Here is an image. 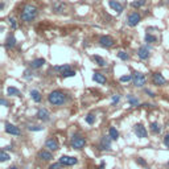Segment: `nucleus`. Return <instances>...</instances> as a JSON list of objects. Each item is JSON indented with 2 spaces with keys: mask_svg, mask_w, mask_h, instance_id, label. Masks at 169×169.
Here are the masks:
<instances>
[{
  "mask_svg": "<svg viewBox=\"0 0 169 169\" xmlns=\"http://www.w3.org/2000/svg\"><path fill=\"white\" fill-rule=\"evenodd\" d=\"M93 81L97 82V83H99V85H106V83H107L106 75H104L103 73H100V72H94V74H93Z\"/></svg>",
  "mask_w": 169,
  "mask_h": 169,
  "instance_id": "nucleus-15",
  "label": "nucleus"
},
{
  "mask_svg": "<svg viewBox=\"0 0 169 169\" xmlns=\"http://www.w3.org/2000/svg\"><path fill=\"white\" fill-rule=\"evenodd\" d=\"M141 20V15L139 12H131L130 15H128V19H127V24L130 27H136L137 24L140 23Z\"/></svg>",
  "mask_w": 169,
  "mask_h": 169,
  "instance_id": "nucleus-10",
  "label": "nucleus"
},
{
  "mask_svg": "<svg viewBox=\"0 0 169 169\" xmlns=\"http://www.w3.org/2000/svg\"><path fill=\"white\" fill-rule=\"evenodd\" d=\"M32 77H33V73H32V69H27L25 72H24V78L25 79H32Z\"/></svg>",
  "mask_w": 169,
  "mask_h": 169,
  "instance_id": "nucleus-38",
  "label": "nucleus"
},
{
  "mask_svg": "<svg viewBox=\"0 0 169 169\" xmlns=\"http://www.w3.org/2000/svg\"><path fill=\"white\" fill-rule=\"evenodd\" d=\"M144 40H145L147 44H155V42L157 41V37H156V36H153V35H151L149 32H147V33H145V37H144Z\"/></svg>",
  "mask_w": 169,
  "mask_h": 169,
  "instance_id": "nucleus-28",
  "label": "nucleus"
},
{
  "mask_svg": "<svg viewBox=\"0 0 169 169\" xmlns=\"http://www.w3.org/2000/svg\"><path fill=\"white\" fill-rule=\"evenodd\" d=\"M108 5L116 12V13H122L123 12V5L119 1H116V0H108Z\"/></svg>",
  "mask_w": 169,
  "mask_h": 169,
  "instance_id": "nucleus-18",
  "label": "nucleus"
},
{
  "mask_svg": "<svg viewBox=\"0 0 169 169\" xmlns=\"http://www.w3.org/2000/svg\"><path fill=\"white\" fill-rule=\"evenodd\" d=\"M132 83H134L135 87H139V89H143L144 86L147 85V78L143 73L140 72H134L132 73Z\"/></svg>",
  "mask_w": 169,
  "mask_h": 169,
  "instance_id": "nucleus-4",
  "label": "nucleus"
},
{
  "mask_svg": "<svg viewBox=\"0 0 169 169\" xmlns=\"http://www.w3.org/2000/svg\"><path fill=\"white\" fill-rule=\"evenodd\" d=\"M134 134L136 135L139 139H145L148 136V132H147L145 127H144L141 123H137V124L134 125Z\"/></svg>",
  "mask_w": 169,
  "mask_h": 169,
  "instance_id": "nucleus-7",
  "label": "nucleus"
},
{
  "mask_svg": "<svg viewBox=\"0 0 169 169\" xmlns=\"http://www.w3.org/2000/svg\"><path fill=\"white\" fill-rule=\"evenodd\" d=\"M118 57L120 58L122 61H128V60H130V54H128L127 52H124V50L118 52Z\"/></svg>",
  "mask_w": 169,
  "mask_h": 169,
  "instance_id": "nucleus-32",
  "label": "nucleus"
},
{
  "mask_svg": "<svg viewBox=\"0 0 169 169\" xmlns=\"http://www.w3.org/2000/svg\"><path fill=\"white\" fill-rule=\"evenodd\" d=\"M45 148L52 151V152H56V151L60 149V143L56 137H49V139L45 141Z\"/></svg>",
  "mask_w": 169,
  "mask_h": 169,
  "instance_id": "nucleus-12",
  "label": "nucleus"
},
{
  "mask_svg": "<svg viewBox=\"0 0 169 169\" xmlns=\"http://www.w3.org/2000/svg\"><path fill=\"white\" fill-rule=\"evenodd\" d=\"M37 15H38V10L36 5L25 4L23 7V10H21L20 19H21V21H24V23H30V21H33L37 17Z\"/></svg>",
  "mask_w": 169,
  "mask_h": 169,
  "instance_id": "nucleus-2",
  "label": "nucleus"
},
{
  "mask_svg": "<svg viewBox=\"0 0 169 169\" xmlns=\"http://www.w3.org/2000/svg\"><path fill=\"white\" fill-rule=\"evenodd\" d=\"M151 56V46L148 45H141V46L137 49V57L140 58V60H148Z\"/></svg>",
  "mask_w": 169,
  "mask_h": 169,
  "instance_id": "nucleus-11",
  "label": "nucleus"
},
{
  "mask_svg": "<svg viewBox=\"0 0 169 169\" xmlns=\"http://www.w3.org/2000/svg\"><path fill=\"white\" fill-rule=\"evenodd\" d=\"M45 58H42V57H38V58H35V60H32V62L29 63V66H30V69H40V67H42L45 65Z\"/></svg>",
  "mask_w": 169,
  "mask_h": 169,
  "instance_id": "nucleus-17",
  "label": "nucleus"
},
{
  "mask_svg": "<svg viewBox=\"0 0 169 169\" xmlns=\"http://www.w3.org/2000/svg\"><path fill=\"white\" fill-rule=\"evenodd\" d=\"M28 130L29 131H42L44 127H41V125H28Z\"/></svg>",
  "mask_w": 169,
  "mask_h": 169,
  "instance_id": "nucleus-39",
  "label": "nucleus"
},
{
  "mask_svg": "<svg viewBox=\"0 0 169 169\" xmlns=\"http://www.w3.org/2000/svg\"><path fill=\"white\" fill-rule=\"evenodd\" d=\"M167 3H169V0H167Z\"/></svg>",
  "mask_w": 169,
  "mask_h": 169,
  "instance_id": "nucleus-46",
  "label": "nucleus"
},
{
  "mask_svg": "<svg viewBox=\"0 0 169 169\" xmlns=\"http://www.w3.org/2000/svg\"><path fill=\"white\" fill-rule=\"evenodd\" d=\"M144 93H145L147 95H149L151 98H155V97H156V94L153 93L152 90H149V89H144Z\"/></svg>",
  "mask_w": 169,
  "mask_h": 169,
  "instance_id": "nucleus-41",
  "label": "nucleus"
},
{
  "mask_svg": "<svg viewBox=\"0 0 169 169\" xmlns=\"http://www.w3.org/2000/svg\"><path fill=\"white\" fill-rule=\"evenodd\" d=\"M168 167H169V161H168Z\"/></svg>",
  "mask_w": 169,
  "mask_h": 169,
  "instance_id": "nucleus-47",
  "label": "nucleus"
},
{
  "mask_svg": "<svg viewBox=\"0 0 169 169\" xmlns=\"http://www.w3.org/2000/svg\"><path fill=\"white\" fill-rule=\"evenodd\" d=\"M67 100H69V95L62 90H54V91H52V93H49V95H48L49 104L56 106V107H60V106L66 104Z\"/></svg>",
  "mask_w": 169,
  "mask_h": 169,
  "instance_id": "nucleus-1",
  "label": "nucleus"
},
{
  "mask_svg": "<svg viewBox=\"0 0 169 169\" xmlns=\"http://www.w3.org/2000/svg\"><path fill=\"white\" fill-rule=\"evenodd\" d=\"M111 141L114 140L110 136H102L99 141V145H98L99 151H111Z\"/></svg>",
  "mask_w": 169,
  "mask_h": 169,
  "instance_id": "nucleus-9",
  "label": "nucleus"
},
{
  "mask_svg": "<svg viewBox=\"0 0 169 169\" xmlns=\"http://www.w3.org/2000/svg\"><path fill=\"white\" fill-rule=\"evenodd\" d=\"M48 169H62V165H61V162H54V164L49 165Z\"/></svg>",
  "mask_w": 169,
  "mask_h": 169,
  "instance_id": "nucleus-40",
  "label": "nucleus"
},
{
  "mask_svg": "<svg viewBox=\"0 0 169 169\" xmlns=\"http://www.w3.org/2000/svg\"><path fill=\"white\" fill-rule=\"evenodd\" d=\"M127 102H128V104H130L131 107H136V106H139V99L137 98H135L132 94H130V95H127Z\"/></svg>",
  "mask_w": 169,
  "mask_h": 169,
  "instance_id": "nucleus-25",
  "label": "nucleus"
},
{
  "mask_svg": "<svg viewBox=\"0 0 169 169\" xmlns=\"http://www.w3.org/2000/svg\"><path fill=\"white\" fill-rule=\"evenodd\" d=\"M152 83L155 86H157V87H161V86H164L165 83H167V79H165V77L161 74V73L159 72H155L152 73Z\"/></svg>",
  "mask_w": 169,
  "mask_h": 169,
  "instance_id": "nucleus-6",
  "label": "nucleus"
},
{
  "mask_svg": "<svg viewBox=\"0 0 169 169\" xmlns=\"http://www.w3.org/2000/svg\"><path fill=\"white\" fill-rule=\"evenodd\" d=\"M7 169H17V167H15V165H13V167H10V168H7Z\"/></svg>",
  "mask_w": 169,
  "mask_h": 169,
  "instance_id": "nucleus-45",
  "label": "nucleus"
},
{
  "mask_svg": "<svg viewBox=\"0 0 169 169\" xmlns=\"http://www.w3.org/2000/svg\"><path fill=\"white\" fill-rule=\"evenodd\" d=\"M8 23H10V25H11V28L13 29V30H16L17 29V23H16V20L13 19V17H10V19H8Z\"/></svg>",
  "mask_w": 169,
  "mask_h": 169,
  "instance_id": "nucleus-37",
  "label": "nucleus"
},
{
  "mask_svg": "<svg viewBox=\"0 0 169 169\" xmlns=\"http://www.w3.org/2000/svg\"><path fill=\"white\" fill-rule=\"evenodd\" d=\"M7 95H10V97H21L20 90L19 89H16V87H13V86L7 87Z\"/></svg>",
  "mask_w": 169,
  "mask_h": 169,
  "instance_id": "nucleus-23",
  "label": "nucleus"
},
{
  "mask_svg": "<svg viewBox=\"0 0 169 169\" xmlns=\"http://www.w3.org/2000/svg\"><path fill=\"white\" fill-rule=\"evenodd\" d=\"M72 69V66L70 65H61V66H54V70L56 72H58V74H63L65 72H67V70H70Z\"/></svg>",
  "mask_w": 169,
  "mask_h": 169,
  "instance_id": "nucleus-26",
  "label": "nucleus"
},
{
  "mask_svg": "<svg viewBox=\"0 0 169 169\" xmlns=\"http://www.w3.org/2000/svg\"><path fill=\"white\" fill-rule=\"evenodd\" d=\"M108 136L111 137L114 141H116V140L119 139V131L116 130V128L114 127V125H111V127L108 128Z\"/></svg>",
  "mask_w": 169,
  "mask_h": 169,
  "instance_id": "nucleus-22",
  "label": "nucleus"
},
{
  "mask_svg": "<svg viewBox=\"0 0 169 169\" xmlns=\"http://www.w3.org/2000/svg\"><path fill=\"white\" fill-rule=\"evenodd\" d=\"M135 161H136V164L137 165H140V167H144V168H147V161L145 160H144L143 157H136V160H135Z\"/></svg>",
  "mask_w": 169,
  "mask_h": 169,
  "instance_id": "nucleus-36",
  "label": "nucleus"
},
{
  "mask_svg": "<svg viewBox=\"0 0 169 169\" xmlns=\"http://www.w3.org/2000/svg\"><path fill=\"white\" fill-rule=\"evenodd\" d=\"M149 130L152 134H155V135H159L160 132H161V125L159 124L157 122H152L149 124Z\"/></svg>",
  "mask_w": 169,
  "mask_h": 169,
  "instance_id": "nucleus-21",
  "label": "nucleus"
},
{
  "mask_svg": "<svg viewBox=\"0 0 169 169\" xmlns=\"http://www.w3.org/2000/svg\"><path fill=\"white\" fill-rule=\"evenodd\" d=\"M36 116H37L38 120H42V122H48L50 119V114H49L46 108H40L37 114H36Z\"/></svg>",
  "mask_w": 169,
  "mask_h": 169,
  "instance_id": "nucleus-16",
  "label": "nucleus"
},
{
  "mask_svg": "<svg viewBox=\"0 0 169 169\" xmlns=\"http://www.w3.org/2000/svg\"><path fill=\"white\" fill-rule=\"evenodd\" d=\"M75 74H77V73H75V70L70 69V70H67V72L63 73V74H61L60 77H62V78H69V77H74Z\"/></svg>",
  "mask_w": 169,
  "mask_h": 169,
  "instance_id": "nucleus-34",
  "label": "nucleus"
},
{
  "mask_svg": "<svg viewBox=\"0 0 169 169\" xmlns=\"http://www.w3.org/2000/svg\"><path fill=\"white\" fill-rule=\"evenodd\" d=\"M95 119H97V116H95L94 114H89V115L85 116L86 123H87V124H90V125H93L94 123H95Z\"/></svg>",
  "mask_w": 169,
  "mask_h": 169,
  "instance_id": "nucleus-30",
  "label": "nucleus"
},
{
  "mask_svg": "<svg viewBox=\"0 0 169 169\" xmlns=\"http://www.w3.org/2000/svg\"><path fill=\"white\" fill-rule=\"evenodd\" d=\"M119 102H120V95H119V94L112 95V98H111V106H116Z\"/></svg>",
  "mask_w": 169,
  "mask_h": 169,
  "instance_id": "nucleus-35",
  "label": "nucleus"
},
{
  "mask_svg": "<svg viewBox=\"0 0 169 169\" xmlns=\"http://www.w3.org/2000/svg\"><path fill=\"white\" fill-rule=\"evenodd\" d=\"M4 130H5L7 134L13 135V136H20V135H21L20 128L17 127V125H15V124H11V123H5V124H4Z\"/></svg>",
  "mask_w": 169,
  "mask_h": 169,
  "instance_id": "nucleus-13",
  "label": "nucleus"
},
{
  "mask_svg": "<svg viewBox=\"0 0 169 169\" xmlns=\"http://www.w3.org/2000/svg\"><path fill=\"white\" fill-rule=\"evenodd\" d=\"M1 104H3V106H5V107H8V102H7L5 98H1Z\"/></svg>",
  "mask_w": 169,
  "mask_h": 169,
  "instance_id": "nucleus-43",
  "label": "nucleus"
},
{
  "mask_svg": "<svg viewBox=\"0 0 169 169\" xmlns=\"http://www.w3.org/2000/svg\"><path fill=\"white\" fill-rule=\"evenodd\" d=\"M145 3H147V0H135V1L131 3V7L135 8V10H139V8L145 5Z\"/></svg>",
  "mask_w": 169,
  "mask_h": 169,
  "instance_id": "nucleus-27",
  "label": "nucleus"
},
{
  "mask_svg": "<svg viewBox=\"0 0 169 169\" xmlns=\"http://www.w3.org/2000/svg\"><path fill=\"white\" fill-rule=\"evenodd\" d=\"M4 7H5V4H4V3H1V4H0V10H4Z\"/></svg>",
  "mask_w": 169,
  "mask_h": 169,
  "instance_id": "nucleus-44",
  "label": "nucleus"
},
{
  "mask_svg": "<svg viewBox=\"0 0 169 169\" xmlns=\"http://www.w3.org/2000/svg\"><path fill=\"white\" fill-rule=\"evenodd\" d=\"M29 94H30V98L33 99V102L40 103L42 100V95H41V93H40L38 90H35V89H33V90H30Z\"/></svg>",
  "mask_w": 169,
  "mask_h": 169,
  "instance_id": "nucleus-20",
  "label": "nucleus"
},
{
  "mask_svg": "<svg viewBox=\"0 0 169 169\" xmlns=\"http://www.w3.org/2000/svg\"><path fill=\"white\" fill-rule=\"evenodd\" d=\"M162 143H164L165 147H168V148H169V134H167V135L164 136V140H162Z\"/></svg>",
  "mask_w": 169,
  "mask_h": 169,
  "instance_id": "nucleus-42",
  "label": "nucleus"
},
{
  "mask_svg": "<svg viewBox=\"0 0 169 169\" xmlns=\"http://www.w3.org/2000/svg\"><path fill=\"white\" fill-rule=\"evenodd\" d=\"M11 159V156L8 155L7 152H5V149H1L0 151V161L1 162H5L7 160H10Z\"/></svg>",
  "mask_w": 169,
  "mask_h": 169,
  "instance_id": "nucleus-31",
  "label": "nucleus"
},
{
  "mask_svg": "<svg viewBox=\"0 0 169 169\" xmlns=\"http://www.w3.org/2000/svg\"><path fill=\"white\" fill-rule=\"evenodd\" d=\"M98 42H99V45L102 48L108 49V48L114 46V44H115V40H114L111 36H100L99 40H98Z\"/></svg>",
  "mask_w": 169,
  "mask_h": 169,
  "instance_id": "nucleus-8",
  "label": "nucleus"
},
{
  "mask_svg": "<svg viewBox=\"0 0 169 169\" xmlns=\"http://www.w3.org/2000/svg\"><path fill=\"white\" fill-rule=\"evenodd\" d=\"M132 74H127V75H122L120 78H119V81L120 82H123V83H127V82H131L132 81Z\"/></svg>",
  "mask_w": 169,
  "mask_h": 169,
  "instance_id": "nucleus-33",
  "label": "nucleus"
},
{
  "mask_svg": "<svg viewBox=\"0 0 169 169\" xmlns=\"http://www.w3.org/2000/svg\"><path fill=\"white\" fill-rule=\"evenodd\" d=\"M58 162H61L62 167H73V165L78 164V159L73 157V156H67V155H62L58 160Z\"/></svg>",
  "mask_w": 169,
  "mask_h": 169,
  "instance_id": "nucleus-5",
  "label": "nucleus"
},
{
  "mask_svg": "<svg viewBox=\"0 0 169 169\" xmlns=\"http://www.w3.org/2000/svg\"><path fill=\"white\" fill-rule=\"evenodd\" d=\"M63 10H65V4L63 3H54L53 4V11L57 12V13H60V12H63Z\"/></svg>",
  "mask_w": 169,
  "mask_h": 169,
  "instance_id": "nucleus-29",
  "label": "nucleus"
},
{
  "mask_svg": "<svg viewBox=\"0 0 169 169\" xmlns=\"http://www.w3.org/2000/svg\"><path fill=\"white\" fill-rule=\"evenodd\" d=\"M16 46V38H15V35L12 33V35H10L7 37V40H5V48L7 49H12Z\"/></svg>",
  "mask_w": 169,
  "mask_h": 169,
  "instance_id": "nucleus-19",
  "label": "nucleus"
},
{
  "mask_svg": "<svg viewBox=\"0 0 169 169\" xmlns=\"http://www.w3.org/2000/svg\"><path fill=\"white\" fill-rule=\"evenodd\" d=\"M37 157L40 160H42V161H50V160L53 159V153H52V151L45 148V149H41L37 153Z\"/></svg>",
  "mask_w": 169,
  "mask_h": 169,
  "instance_id": "nucleus-14",
  "label": "nucleus"
},
{
  "mask_svg": "<svg viewBox=\"0 0 169 169\" xmlns=\"http://www.w3.org/2000/svg\"><path fill=\"white\" fill-rule=\"evenodd\" d=\"M86 144H87V140H86V137L81 136V135H74V136L72 137V140H70V145H72V148L77 149V151L83 149L86 147Z\"/></svg>",
  "mask_w": 169,
  "mask_h": 169,
  "instance_id": "nucleus-3",
  "label": "nucleus"
},
{
  "mask_svg": "<svg viewBox=\"0 0 169 169\" xmlns=\"http://www.w3.org/2000/svg\"><path fill=\"white\" fill-rule=\"evenodd\" d=\"M91 58H93L94 62L97 63L98 66H100V67H104V66L107 65V63H106V60H104L103 57H100V56H93Z\"/></svg>",
  "mask_w": 169,
  "mask_h": 169,
  "instance_id": "nucleus-24",
  "label": "nucleus"
}]
</instances>
